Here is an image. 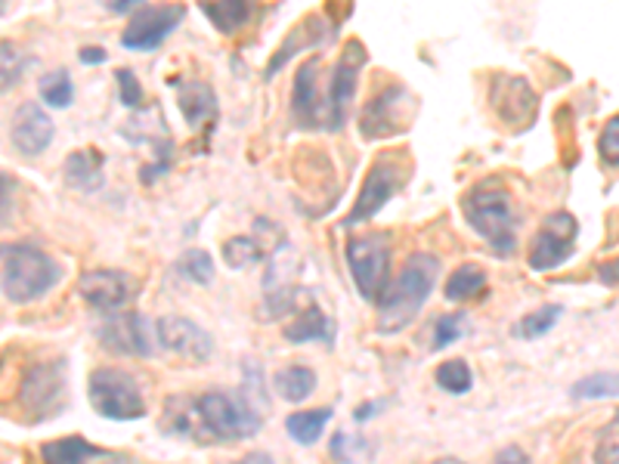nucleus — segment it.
Instances as JSON below:
<instances>
[{
	"label": "nucleus",
	"mask_w": 619,
	"mask_h": 464,
	"mask_svg": "<svg viewBox=\"0 0 619 464\" xmlns=\"http://www.w3.org/2000/svg\"><path fill=\"white\" fill-rule=\"evenodd\" d=\"M366 62V47L360 40H350L344 53L338 59L335 72H331L329 97H326V131H341L348 121L350 102L356 97V77Z\"/></svg>",
	"instance_id": "nucleus-9"
},
{
	"label": "nucleus",
	"mask_w": 619,
	"mask_h": 464,
	"mask_svg": "<svg viewBox=\"0 0 619 464\" xmlns=\"http://www.w3.org/2000/svg\"><path fill=\"white\" fill-rule=\"evenodd\" d=\"M239 464H276V462H272L270 452H248Z\"/></svg>",
	"instance_id": "nucleus-42"
},
{
	"label": "nucleus",
	"mask_w": 619,
	"mask_h": 464,
	"mask_svg": "<svg viewBox=\"0 0 619 464\" xmlns=\"http://www.w3.org/2000/svg\"><path fill=\"white\" fill-rule=\"evenodd\" d=\"M348 267L353 285L363 301L378 304L387 289V267H390V239L385 232H368L348 242Z\"/></svg>",
	"instance_id": "nucleus-6"
},
{
	"label": "nucleus",
	"mask_w": 619,
	"mask_h": 464,
	"mask_svg": "<svg viewBox=\"0 0 619 464\" xmlns=\"http://www.w3.org/2000/svg\"><path fill=\"white\" fill-rule=\"evenodd\" d=\"M493 464H530V455H526L523 449H518V445H508V449H502V452L493 459Z\"/></svg>",
	"instance_id": "nucleus-39"
},
{
	"label": "nucleus",
	"mask_w": 619,
	"mask_h": 464,
	"mask_svg": "<svg viewBox=\"0 0 619 464\" xmlns=\"http://www.w3.org/2000/svg\"><path fill=\"white\" fill-rule=\"evenodd\" d=\"M99 344L118 353V356H139L149 359L153 356V341H149V329L146 319L139 313H118L112 319H106L99 326Z\"/></svg>",
	"instance_id": "nucleus-13"
},
{
	"label": "nucleus",
	"mask_w": 619,
	"mask_h": 464,
	"mask_svg": "<svg viewBox=\"0 0 619 464\" xmlns=\"http://www.w3.org/2000/svg\"><path fill=\"white\" fill-rule=\"evenodd\" d=\"M576 235H580V223H576L573 213H548V217L542 220L533 245H530V270L545 272L567 264L570 254H573V245H576Z\"/></svg>",
	"instance_id": "nucleus-7"
},
{
	"label": "nucleus",
	"mask_w": 619,
	"mask_h": 464,
	"mask_svg": "<svg viewBox=\"0 0 619 464\" xmlns=\"http://www.w3.org/2000/svg\"><path fill=\"white\" fill-rule=\"evenodd\" d=\"M573 400H619V371H600L588 375L570 387Z\"/></svg>",
	"instance_id": "nucleus-28"
},
{
	"label": "nucleus",
	"mask_w": 619,
	"mask_h": 464,
	"mask_svg": "<svg viewBox=\"0 0 619 464\" xmlns=\"http://www.w3.org/2000/svg\"><path fill=\"white\" fill-rule=\"evenodd\" d=\"M109 10L112 13H136V3L134 0H116V3H109Z\"/></svg>",
	"instance_id": "nucleus-43"
},
{
	"label": "nucleus",
	"mask_w": 619,
	"mask_h": 464,
	"mask_svg": "<svg viewBox=\"0 0 619 464\" xmlns=\"http://www.w3.org/2000/svg\"><path fill=\"white\" fill-rule=\"evenodd\" d=\"M264 403L242 393L211 390L195 400L174 396L168 403V430L190 437L195 443L248 440L264 427Z\"/></svg>",
	"instance_id": "nucleus-1"
},
{
	"label": "nucleus",
	"mask_w": 619,
	"mask_h": 464,
	"mask_svg": "<svg viewBox=\"0 0 619 464\" xmlns=\"http://www.w3.org/2000/svg\"><path fill=\"white\" fill-rule=\"evenodd\" d=\"M331 422V408H307V412H294L286 422V430L291 434V440L301 445H313L323 430Z\"/></svg>",
	"instance_id": "nucleus-24"
},
{
	"label": "nucleus",
	"mask_w": 619,
	"mask_h": 464,
	"mask_svg": "<svg viewBox=\"0 0 619 464\" xmlns=\"http://www.w3.org/2000/svg\"><path fill=\"white\" fill-rule=\"evenodd\" d=\"M180 112L195 131H214L217 121V97L205 81H190L180 94Z\"/></svg>",
	"instance_id": "nucleus-20"
},
{
	"label": "nucleus",
	"mask_w": 619,
	"mask_h": 464,
	"mask_svg": "<svg viewBox=\"0 0 619 464\" xmlns=\"http://www.w3.org/2000/svg\"><path fill=\"white\" fill-rule=\"evenodd\" d=\"M409 102H412V97H409L406 87H400V84L387 87L385 94H378V97L372 99L366 109H363V134H366L368 139H378V136L406 131V127H403V115H406Z\"/></svg>",
	"instance_id": "nucleus-15"
},
{
	"label": "nucleus",
	"mask_w": 619,
	"mask_h": 464,
	"mask_svg": "<svg viewBox=\"0 0 619 464\" xmlns=\"http://www.w3.org/2000/svg\"><path fill=\"white\" fill-rule=\"evenodd\" d=\"M13 195H16V183H13V176H7L0 171V227L10 220V213H13Z\"/></svg>",
	"instance_id": "nucleus-38"
},
{
	"label": "nucleus",
	"mask_w": 619,
	"mask_h": 464,
	"mask_svg": "<svg viewBox=\"0 0 619 464\" xmlns=\"http://www.w3.org/2000/svg\"><path fill=\"white\" fill-rule=\"evenodd\" d=\"M59 279H62L59 264L40 248L16 245V248L3 254V282H0V289H3V297L10 304L38 301L57 285Z\"/></svg>",
	"instance_id": "nucleus-4"
},
{
	"label": "nucleus",
	"mask_w": 619,
	"mask_h": 464,
	"mask_svg": "<svg viewBox=\"0 0 619 464\" xmlns=\"http://www.w3.org/2000/svg\"><path fill=\"white\" fill-rule=\"evenodd\" d=\"M102 449L87 443L84 437H62L40 445V462L44 464H87L90 459H99Z\"/></svg>",
	"instance_id": "nucleus-21"
},
{
	"label": "nucleus",
	"mask_w": 619,
	"mask_h": 464,
	"mask_svg": "<svg viewBox=\"0 0 619 464\" xmlns=\"http://www.w3.org/2000/svg\"><path fill=\"white\" fill-rule=\"evenodd\" d=\"M223 257H227V264H230L232 270H242V267H248V264H257L264 252H260V245L248 239V235H239V239H232L223 245Z\"/></svg>",
	"instance_id": "nucleus-33"
},
{
	"label": "nucleus",
	"mask_w": 619,
	"mask_h": 464,
	"mask_svg": "<svg viewBox=\"0 0 619 464\" xmlns=\"http://www.w3.org/2000/svg\"><path fill=\"white\" fill-rule=\"evenodd\" d=\"M464 334V316L462 313H449V316H440L437 326H434V350L449 347L452 341H459Z\"/></svg>",
	"instance_id": "nucleus-35"
},
{
	"label": "nucleus",
	"mask_w": 619,
	"mask_h": 464,
	"mask_svg": "<svg viewBox=\"0 0 619 464\" xmlns=\"http://www.w3.org/2000/svg\"><path fill=\"white\" fill-rule=\"evenodd\" d=\"M286 338H289L291 344H307V341H331L335 338V326H331V319L323 313V309L316 307V304H310L291 326H286Z\"/></svg>",
	"instance_id": "nucleus-22"
},
{
	"label": "nucleus",
	"mask_w": 619,
	"mask_h": 464,
	"mask_svg": "<svg viewBox=\"0 0 619 464\" xmlns=\"http://www.w3.org/2000/svg\"><path fill=\"white\" fill-rule=\"evenodd\" d=\"M316 75H319V59H310L294 77L291 112H294L301 127H326V99L319 94Z\"/></svg>",
	"instance_id": "nucleus-17"
},
{
	"label": "nucleus",
	"mask_w": 619,
	"mask_h": 464,
	"mask_svg": "<svg viewBox=\"0 0 619 464\" xmlns=\"http://www.w3.org/2000/svg\"><path fill=\"white\" fill-rule=\"evenodd\" d=\"M446 297L449 301H474L477 294H484L486 291V272L484 267H477V264H464L459 270L449 276V282H446Z\"/></svg>",
	"instance_id": "nucleus-26"
},
{
	"label": "nucleus",
	"mask_w": 619,
	"mask_h": 464,
	"mask_svg": "<svg viewBox=\"0 0 619 464\" xmlns=\"http://www.w3.org/2000/svg\"><path fill=\"white\" fill-rule=\"evenodd\" d=\"M81 62L84 65H102L106 62V50L102 47H84L81 50Z\"/></svg>",
	"instance_id": "nucleus-41"
},
{
	"label": "nucleus",
	"mask_w": 619,
	"mask_h": 464,
	"mask_svg": "<svg viewBox=\"0 0 619 464\" xmlns=\"http://www.w3.org/2000/svg\"><path fill=\"white\" fill-rule=\"evenodd\" d=\"M434 381L444 387L446 393H468L471 384H474V375H471V366L464 363V359H446L437 366L434 371Z\"/></svg>",
	"instance_id": "nucleus-29"
},
{
	"label": "nucleus",
	"mask_w": 619,
	"mask_h": 464,
	"mask_svg": "<svg viewBox=\"0 0 619 464\" xmlns=\"http://www.w3.org/2000/svg\"><path fill=\"white\" fill-rule=\"evenodd\" d=\"M10 136L22 155L35 158V155L47 152V146L53 143V118L47 115L38 102H22L13 115Z\"/></svg>",
	"instance_id": "nucleus-16"
},
{
	"label": "nucleus",
	"mask_w": 619,
	"mask_h": 464,
	"mask_svg": "<svg viewBox=\"0 0 619 464\" xmlns=\"http://www.w3.org/2000/svg\"><path fill=\"white\" fill-rule=\"evenodd\" d=\"M65 396V363L47 359L38 366L28 368V375L22 378L20 403L32 418H50L62 406Z\"/></svg>",
	"instance_id": "nucleus-8"
},
{
	"label": "nucleus",
	"mask_w": 619,
	"mask_h": 464,
	"mask_svg": "<svg viewBox=\"0 0 619 464\" xmlns=\"http://www.w3.org/2000/svg\"><path fill=\"white\" fill-rule=\"evenodd\" d=\"M202 13L214 22L217 32L232 35L239 32L245 22L252 20V3H242V0H220V3H202Z\"/></svg>",
	"instance_id": "nucleus-25"
},
{
	"label": "nucleus",
	"mask_w": 619,
	"mask_h": 464,
	"mask_svg": "<svg viewBox=\"0 0 619 464\" xmlns=\"http://www.w3.org/2000/svg\"><path fill=\"white\" fill-rule=\"evenodd\" d=\"M38 94L50 109H69V106L75 102V84H72V75H69L65 69L47 72V75L40 77Z\"/></svg>",
	"instance_id": "nucleus-27"
},
{
	"label": "nucleus",
	"mask_w": 619,
	"mask_h": 464,
	"mask_svg": "<svg viewBox=\"0 0 619 464\" xmlns=\"http://www.w3.org/2000/svg\"><path fill=\"white\" fill-rule=\"evenodd\" d=\"M464 220L481 232L493 252L499 257H511L518 248V213L508 190L499 183H477L471 193L462 198Z\"/></svg>",
	"instance_id": "nucleus-3"
},
{
	"label": "nucleus",
	"mask_w": 619,
	"mask_h": 464,
	"mask_svg": "<svg viewBox=\"0 0 619 464\" xmlns=\"http://www.w3.org/2000/svg\"><path fill=\"white\" fill-rule=\"evenodd\" d=\"M155 334H158L161 347H168L186 363H208L214 356V338L202 326H195L193 319L165 316V319H158Z\"/></svg>",
	"instance_id": "nucleus-12"
},
{
	"label": "nucleus",
	"mask_w": 619,
	"mask_h": 464,
	"mask_svg": "<svg viewBox=\"0 0 619 464\" xmlns=\"http://www.w3.org/2000/svg\"><path fill=\"white\" fill-rule=\"evenodd\" d=\"M440 464H464V462H456V459H444Z\"/></svg>",
	"instance_id": "nucleus-44"
},
{
	"label": "nucleus",
	"mask_w": 619,
	"mask_h": 464,
	"mask_svg": "<svg viewBox=\"0 0 619 464\" xmlns=\"http://www.w3.org/2000/svg\"><path fill=\"white\" fill-rule=\"evenodd\" d=\"M272 387L282 400L289 403H304L310 393L316 390V371L307 366H289L282 368L276 378H272Z\"/></svg>",
	"instance_id": "nucleus-23"
},
{
	"label": "nucleus",
	"mask_w": 619,
	"mask_h": 464,
	"mask_svg": "<svg viewBox=\"0 0 619 464\" xmlns=\"http://www.w3.org/2000/svg\"><path fill=\"white\" fill-rule=\"evenodd\" d=\"M183 16H186V10L180 3L177 7H136L134 20L121 35V44L128 50H139V53L155 50V47H161V40L174 32Z\"/></svg>",
	"instance_id": "nucleus-11"
},
{
	"label": "nucleus",
	"mask_w": 619,
	"mask_h": 464,
	"mask_svg": "<svg viewBox=\"0 0 619 464\" xmlns=\"http://www.w3.org/2000/svg\"><path fill=\"white\" fill-rule=\"evenodd\" d=\"M25 72V57L13 40H0V94L13 90Z\"/></svg>",
	"instance_id": "nucleus-31"
},
{
	"label": "nucleus",
	"mask_w": 619,
	"mask_h": 464,
	"mask_svg": "<svg viewBox=\"0 0 619 464\" xmlns=\"http://www.w3.org/2000/svg\"><path fill=\"white\" fill-rule=\"evenodd\" d=\"M403 176H406V168L403 161H393V158H378L368 171L366 183L360 190V198L353 205V211L344 217V227H353V223H363L368 217L385 208L387 202L393 198V193L403 186Z\"/></svg>",
	"instance_id": "nucleus-10"
},
{
	"label": "nucleus",
	"mask_w": 619,
	"mask_h": 464,
	"mask_svg": "<svg viewBox=\"0 0 619 464\" xmlns=\"http://www.w3.org/2000/svg\"><path fill=\"white\" fill-rule=\"evenodd\" d=\"M598 276L604 285H619V260H607V264H600Z\"/></svg>",
	"instance_id": "nucleus-40"
},
{
	"label": "nucleus",
	"mask_w": 619,
	"mask_h": 464,
	"mask_svg": "<svg viewBox=\"0 0 619 464\" xmlns=\"http://www.w3.org/2000/svg\"><path fill=\"white\" fill-rule=\"evenodd\" d=\"M558 319H561V307H558V304H548V307H539L536 313L523 316L521 322H518V329H514V334H518V338H526V341H536V338H542V334H548V331L555 329Z\"/></svg>",
	"instance_id": "nucleus-30"
},
{
	"label": "nucleus",
	"mask_w": 619,
	"mask_h": 464,
	"mask_svg": "<svg viewBox=\"0 0 619 464\" xmlns=\"http://www.w3.org/2000/svg\"><path fill=\"white\" fill-rule=\"evenodd\" d=\"M177 270L183 272L190 282H195V285H208L214 279V260L211 254L198 252V248H193V252H186L183 257H180V264H177Z\"/></svg>",
	"instance_id": "nucleus-32"
},
{
	"label": "nucleus",
	"mask_w": 619,
	"mask_h": 464,
	"mask_svg": "<svg viewBox=\"0 0 619 464\" xmlns=\"http://www.w3.org/2000/svg\"><path fill=\"white\" fill-rule=\"evenodd\" d=\"M81 297L99 313H116L128 304L131 297V285H128V276L118 270H90L81 276L77 282Z\"/></svg>",
	"instance_id": "nucleus-18"
},
{
	"label": "nucleus",
	"mask_w": 619,
	"mask_h": 464,
	"mask_svg": "<svg viewBox=\"0 0 619 464\" xmlns=\"http://www.w3.org/2000/svg\"><path fill=\"white\" fill-rule=\"evenodd\" d=\"M595 464H619V412L614 422L600 430L598 445H595Z\"/></svg>",
	"instance_id": "nucleus-34"
},
{
	"label": "nucleus",
	"mask_w": 619,
	"mask_h": 464,
	"mask_svg": "<svg viewBox=\"0 0 619 464\" xmlns=\"http://www.w3.org/2000/svg\"><path fill=\"white\" fill-rule=\"evenodd\" d=\"M87 393H90V406L109 422H136L146 415L143 387L136 384L134 375L121 368H97L90 375Z\"/></svg>",
	"instance_id": "nucleus-5"
},
{
	"label": "nucleus",
	"mask_w": 619,
	"mask_h": 464,
	"mask_svg": "<svg viewBox=\"0 0 619 464\" xmlns=\"http://www.w3.org/2000/svg\"><path fill=\"white\" fill-rule=\"evenodd\" d=\"M440 272V260L434 254H412L403 272L393 279V285L381 294L378 301V334H397L403 331L422 313L427 294L434 291Z\"/></svg>",
	"instance_id": "nucleus-2"
},
{
	"label": "nucleus",
	"mask_w": 619,
	"mask_h": 464,
	"mask_svg": "<svg viewBox=\"0 0 619 464\" xmlns=\"http://www.w3.org/2000/svg\"><path fill=\"white\" fill-rule=\"evenodd\" d=\"M118 90H121V102L128 106V109H139L143 106V87H139V81L134 77L131 69H118Z\"/></svg>",
	"instance_id": "nucleus-37"
},
{
	"label": "nucleus",
	"mask_w": 619,
	"mask_h": 464,
	"mask_svg": "<svg viewBox=\"0 0 619 464\" xmlns=\"http://www.w3.org/2000/svg\"><path fill=\"white\" fill-rule=\"evenodd\" d=\"M102 164H106V158H102L97 149H77V152L65 158L62 176H65V183H69L72 190H77V193H97L99 186L106 183Z\"/></svg>",
	"instance_id": "nucleus-19"
},
{
	"label": "nucleus",
	"mask_w": 619,
	"mask_h": 464,
	"mask_svg": "<svg viewBox=\"0 0 619 464\" xmlns=\"http://www.w3.org/2000/svg\"><path fill=\"white\" fill-rule=\"evenodd\" d=\"M489 99L496 115L505 124H511L514 131H523L533 118H536V94L533 87L518 75H499L489 87Z\"/></svg>",
	"instance_id": "nucleus-14"
},
{
	"label": "nucleus",
	"mask_w": 619,
	"mask_h": 464,
	"mask_svg": "<svg viewBox=\"0 0 619 464\" xmlns=\"http://www.w3.org/2000/svg\"><path fill=\"white\" fill-rule=\"evenodd\" d=\"M598 152L607 164H619V115H614L604 124L598 139Z\"/></svg>",
	"instance_id": "nucleus-36"
}]
</instances>
